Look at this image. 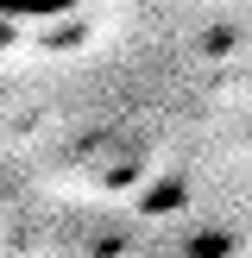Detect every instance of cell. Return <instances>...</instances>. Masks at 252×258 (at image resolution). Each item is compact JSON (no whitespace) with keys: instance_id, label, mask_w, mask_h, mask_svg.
Returning <instances> with one entry per match:
<instances>
[{"instance_id":"obj_1","label":"cell","mask_w":252,"mask_h":258,"mask_svg":"<svg viewBox=\"0 0 252 258\" xmlns=\"http://www.w3.org/2000/svg\"><path fill=\"white\" fill-rule=\"evenodd\" d=\"M0 7H7V19H63L82 0H0Z\"/></svg>"}]
</instances>
